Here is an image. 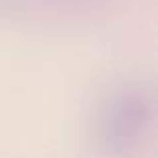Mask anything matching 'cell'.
Segmentation results:
<instances>
[{
    "mask_svg": "<svg viewBox=\"0 0 158 158\" xmlns=\"http://www.w3.org/2000/svg\"><path fill=\"white\" fill-rule=\"evenodd\" d=\"M156 120V102L150 88L124 82L102 100L96 118V140L110 158H128L148 142Z\"/></svg>",
    "mask_w": 158,
    "mask_h": 158,
    "instance_id": "obj_1",
    "label": "cell"
},
{
    "mask_svg": "<svg viewBox=\"0 0 158 158\" xmlns=\"http://www.w3.org/2000/svg\"><path fill=\"white\" fill-rule=\"evenodd\" d=\"M82 2L86 0H0V6L8 10H54V8L70 10L78 8Z\"/></svg>",
    "mask_w": 158,
    "mask_h": 158,
    "instance_id": "obj_2",
    "label": "cell"
}]
</instances>
